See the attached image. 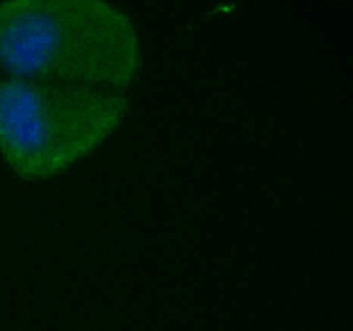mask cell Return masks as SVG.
<instances>
[{
    "label": "cell",
    "mask_w": 353,
    "mask_h": 331,
    "mask_svg": "<svg viewBox=\"0 0 353 331\" xmlns=\"http://www.w3.org/2000/svg\"><path fill=\"white\" fill-rule=\"evenodd\" d=\"M126 110L119 90L37 81L0 69V154L21 178H47L102 143Z\"/></svg>",
    "instance_id": "cell-2"
},
{
    "label": "cell",
    "mask_w": 353,
    "mask_h": 331,
    "mask_svg": "<svg viewBox=\"0 0 353 331\" xmlns=\"http://www.w3.org/2000/svg\"><path fill=\"white\" fill-rule=\"evenodd\" d=\"M131 17L103 0L0 2V69L86 88H126L140 68Z\"/></svg>",
    "instance_id": "cell-1"
}]
</instances>
